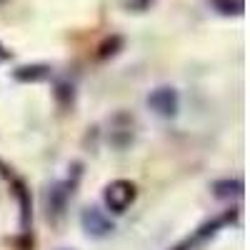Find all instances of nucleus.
Returning <instances> with one entry per match:
<instances>
[{
	"mask_svg": "<svg viewBox=\"0 0 250 250\" xmlns=\"http://www.w3.org/2000/svg\"><path fill=\"white\" fill-rule=\"evenodd\" d=\"M148 103L160 113V115H173L175 113V108H178V100H175V93L170 90V88H158L150 98H148Z\"/></svg>",
	"mask_w": 250,
	"mask_h": 250,
	"instance_id": "obj_1",
	"label": "nucleus"
}]
</instances>
